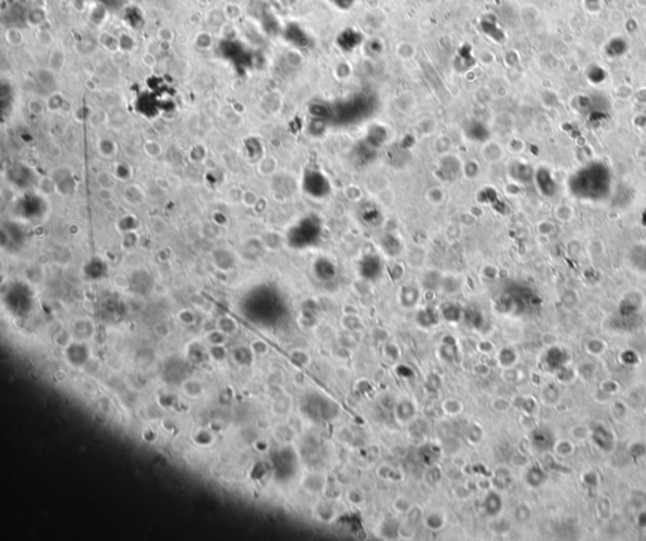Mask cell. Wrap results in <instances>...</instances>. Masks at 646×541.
Segmentation results:
<instances>
[{"instance_id":"1","label":"cell","mask_w":646,"mask_h":541,"mask_svg":"<svg viewBox=\"0 0 646 541\" xmlns=\"http://www.w3.org/2000/svg\"><path fill=\"white\" fill-rule=\"evenodd\" d=\"M415 47L414 44L408 42V40H401L400 43H397L396 47H395V52H396L397 57H400L401 60H410L415 56Z\"/></svg>"},{"instance_id":"2","label":"cell","mask_w":646,"mask_h":541,"mask_svg":"<svg viewBox=\"0 0 646 541\" xmlns=\"http://www.w3.org/2000/svg\"><path fill=\"white\" fill-rule=\"evenodd\" d=\"M557 217L561 221H569L574 217V209L568 204H562L557 208Z\"/></svg>"},{"instance_id":"3","label":"cell","mask_w":646,"mask_h":541,"mask_svg":"<svg viewBox=\"0 0 646 541\" xmlns=\"http://www.w3.org/2000/svg\"><path fill=\"white\" fill-rule=\"evenodd\" d=\"M427 524H428V527L431 529H440L442 525H443V521H442V518L439 517V515H431L427 520Z\"/></svg>"},{"instance_id":"4","label":"cell","mask_w":646,"mask_h":541,"mask_svg":"<svg viewBox=\"0 0 646 541\" xmlns=\"http://www.w3.org/2000/svg\"><path fill=\"white\" fill-rule=\"evenodd\" d=\"M486 3H496V0H485Z\"/></svg>"}]
</instances>
